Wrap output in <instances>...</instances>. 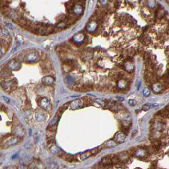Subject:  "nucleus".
Wrapping results in <instances>:
<instances>
[{
    "mask_svg": "<svg viewBox=\"0 0 169 169\" xmlns=\"http://www.w3.org/2000/svg\"><path fill=\"white\" fill-rule=\"evenodd\" d=\"M39 56L36 52H30L24 55V60L29 63H33L38 60Z\"/></svg>",
    "mask_w": 169,
    "mask_h": 169,
    "instance_id": "f257e3e1",
    "label": "nucleus"
},
{
    "mask_svg": "<svg viewBox=\"0 0 169 169\" xmlns=\"http://www.w3.org/2000/svg\"><path fill=\"white\" fill-rule=\"evenodd\" d=\"M84 106H86V103L84 102L83 98L73 100L70 104L71 109L73 110L77 109H79V108H81Z\"/></svg>",
    "mask_w": 169,
    "mask_h": 169,
    "instance_id": "f03ea898",
    "label": "nucleus"
},
{
    "mask_svg": "<svg viewBox=\"0 0 169 169\" xmlns=\"http://www.w3.org/2000/svg\"><path fill=\"white\" fill-rule=\"evenodd\" d=\"M1 86L6 91L12 90L16 88L15 80H9V81H3L1 82Z\"/></svg>",
    "mask_w": 169,
    "mask_h": 169,
    "instance_id": "7ed1b4c3",
    "label": "nucleus"
},
{
    "mask_svg": "<svg viewBox=\"0 0 169 169\" xmlns=\"http://www.w3.org/2000/svg\"><path fill=\"white\" fill-rule=\"evenodd\" d=\"M38 104L41 108H42L48 111L51 108V104L50 101L46 98V97H41L38 101Z\"/></svg>",
    "mask_w": 169,
    "mask_h": 169,
    "instance_id": "20e7f679",
    "label": "nucleus"
},
{
    "mask_svg": "<svg viewBox=\"0 0 169 169\" xmlns=\"http://www.w3.org/2000/svg\"><path fill=\"white\" fill-rule=\"evenodd\" d=\"M151 88L155 93H160L163 90V86L160 82H155L152 84Z\"/></svg>",
    "mask_w": 169,
    "mask_h": 169,
    "instance_id": "39448f33",
    "label": "nucleus"
},
{
    "mask_svg": "<svg viewBox=\"0 0 169 169\" xmlns=\"http://www.w3.org/2000/svg\"><path fill=\"white\" fill-rule=\"evenodd\" d=\"M21 64H19L18 61L16 60H11L8 62L7 67L9 69H12V70H17L20 68Z\"/></svg>",
    "mask_w": 169,
    "mask_h": 169,
    "instance_id": "423d86ee",
    "label": "nucleus"
},
{
    "mask_svg": "<svg viewBox=\"0 0 169 169\" xmlns=\"http://www.w3.org/2000/svg\"><path fill=\"white\" fill-rule=\"evenodd\" d=\"M19 139L17 137H10L6 140L5 144L8 146H13V145L17 144L19 142Z\"/></svg>",
    "mask_w": 169,
    "mask_h": 169,
    "instance_id": "0eeeda50",
    "label": "nucleus"
},
{
    "mask_svg": "<svg viewBox=\"0 0 169 169\" xmlns=\"http://www.w3.org/2000/svg\"><path fill=\"white\" fill-rule=\"evenodd\" d=\"M126 135L123 132H118L114 136V139L118 143H122L125 141Z\"/></svg>",
    "mask_w": 169,
    "mask_h": 169,
    "instance_id": "6e6552de",
    "label": "nucleus"
},
{
    "mask_svg": "<svg viewBox=\"0 0 169 169\" xmlns=\"http://www.w3.org/2000/svg\"><path fill=\"white\" fill-rule=\"evenodd\" d=\"M117 86L119 89L123 90L125 89L128 86V82L125 79H121L117 83Z\"/></svg>",
    "mask_w": 169,
    "mask_h": 169,
    "instance_id": "1a4fd4ad",
    "label": "nucleus"
},
{
    "mask_svg": "<svg viewBox=\"0 0 169 169\" xmlns=\"http://www.w3.org/2000/svg\"><path fill=\"white\" fill-rule=\"evenodd\" d=\"M123 66V68L125 69V70L127 71V72H130L133 70V64L132 63L131 61H129V60H127V62L124 63Z\"/></svg>",
    "mask_w": 169,
    "mask_h": 169,
    "instance_id": "9d476101",
    "label": "nucleus"
},
{
    "mask_svg": "<svg viewBox=\"0 0 169 169\" xmlns=\"http://www.w3.org/2000/svg\"><path fill=\"white\" fill-rule=\"evenodd\" d=\"M54 82V78L52 76H45L42 78V82L46 85H51Z\"/></svg>",
    "mask_w": 169,
    "mask_h": 169,
    "instance_id": "9b49d317",
    "label": "nucleus"
},
{
    "mask_svg": "<svg viewBox=\"0 0 169 169\" xmlns=\"http://www.w3.org/2000/svg\"><path fill=\"white\" fill-rule=\"evenodd\" d=\"M146 154V151L144 149H139L135 152V156L138 158H143Z\"/></svg>",
    "mask_w": 169,
    "mask_h": 169,
    "instance_id": "f8f14e48",
    "label": "nucleus"
},
{
    "mask_svg": "<svg viewBox=\"0 0 169 169\" xmlns=\"http://www.w3.org/2000/svg\"><path fill=\"white\" fill-rule=\"evenodd\" d=\"M159 104L157 103H153V104H144L143 106V110L144 111H147L149 109H150L151 108H155V107L158 106Z\"/></svg>",
    "mask_w": 169,
    "mask_h": 169,
    "instance_id": "ddd939ff",
    "label": "nucleus"
},
{
    "mask_svg": "<svg viewBox=\"0 0 169 169\" xmlns=\"http://www.w3.org/2000/svg\"><path fill=\"white\" fill-rule=\"evenodd\" d=\"M35 116H36V120L39 121V122L43 121H44L45 119V116L44 114H43L42 113H40V112L36 113V114H35Z\"/></svg>",
    "mask_w": 169,
    "mask_h": 169,
    "instance_id": "4468645a",
    "label": "nucleus"
},
{
    "mask_svg": "<svg viewBox=\"0 0 169 169\" xmlns=\"http://www.w3.org/2000/svg\"><path fill=\"white\" fill-rule=\"evenodd\" d=\"M92 155V151H91L84 152V153H82V155H81V156H80V159L82 160H86V159L89 158Z\"/></svg>",
    "mask_w": 169,
    "mask_h": 169,
    "instance_id": "2eb2a0df",
    "label": "nucleus"
},
{
    "mask_svg": "<svg viewBox=\"0 0 169 169\" xmlns=\"http://www.w3.org/2000/svg\"><path fill=\"white\" fill-rule=\"evenodd\" d=\"M15 134H16L18 136H22V135L24 134L23 128L20 127V126L16 127L15 129Z\"/></svg>",
    "mask_w": 169,
    "mask_h": 169,
    "instance_id": "dca6fc26",
    "label": "nucleus"
},
{
    "mask_svg": "<svg viewBox=\"0 0 169 169\" xmlns=\"http://www.w3.org/2000/svg\"><path fill=\"white\" fill-rule=\"evenodd\" d=\"M105 145L108 147H113L117 146V143L113 140H109L105 143Z\"/></svg>",
    "mask_w": 169,
    "mask_h": 169,
    "instance_id": "f3484780",
    "label": "nucleus"
},
{
    "mask_svg": "<svg viewBox=\"0 0 169 169\" xmlns=\"http://www.w3.org/2000/svg\"><path fill=\"white\" fill-rule=\"evenodd\" d=\"M163 125H162L161 123H156L155 124V125H154V128H155L156 130H158V131L162 130V129H163Z\"/></svg>",
    "mask_w": 169,
    "mask_h": 169,
    "instance_id": "a211bd4d",
    "label": "nucleus"
},
{
    "mask_svg": "<svg viewBox=\"0 0 169 169\" xmlns=\"http://www.w3.org/2000/svg\"><path fill=\"white\" fill-rule=\"evenodd\" d=\"M147 5L149 8H153L156 5V3H155V1H149L147 2Z\"/></svg>",
    "mask_w": 169,
    "mask_h": 169,
    "instance_id": "6ab92c4d",
    "label": "nucleus"
},
{
    "mask_svg": "<svg viewBox=\"0 0 169 169\" xmlns=\"http://www.w3.org/2000/svg\"><path fill=\"white\" fill-rule=\"evenodd\" d=\"M143 95H144V96H145V97H148V96L150 95L151 92L148 88H144V89L143 90Z\"/></svg>",
    "mask_w": 169,
    "mask_h": 169,
    "instance_id": "aec40b11",
    "label": "nucleus"
},
{
    "mask_svg": "<svg viewBox=\"0 0 169 169\" xmlns=\"http://www.w3.org/2000/svg\"><path fill=\"white\" fill-rule=\"evenodd\" d=\"M96 102H97V103L99 104L100 106L104 107L106 106L105 102H104V101H103V100H100V99H96Z\"/></svg>",
    "mask_w": 169,
    "mask_h": 169,
    "instance_id": "412c9836",
    "label": "nucleus"
},
{
    "mask_svg": "<svg viewBox=\"0 0 169 169\" xmlns=\"http://www.w3.org/2000/svg\"><path fill=\"white\" fill-rule=\"evenodd\" d=\"M50 151H52V153L55 154V153H58L59 149H58V147H56L55 146H52L51 148H50Z\"/></svg>",
    "mask_w": 169,
    "mask_h": 169,
    "instance_id": "4be33fe9",
    "label": "nucleus"
},
{
    "mask_svg": "<svg viewBox=\"0 0 169 169\" xmlns=\"http://www.w3.org/2000/svg\"><path fill=\"white\" fill-rule=\"evenodd\" d=\"M136 103V101L135 100H133V99H130V100H128V104L130 106H135Z\"/></svg>",
    "mask_w": 169,
    "mask_h": 169,
    "instance_id": "5701e85b",
    "label": "nucleus"
},
{
    "mask_svg": "<svg viewBox=\"0 0 169 169\" xmlns=\"http://www.w3.org/2000/svg\"><path fill=\"white\" fill-rule=\"evenodd\" d=\"M1 33L3 35H5V36H8L9 35V32H8V30L5 29H3L1 31Z\"/></svg>",
    "mask_w": 169,
    "mask_h": 169,
    "instance_id": "b1692460",
    "label": "nucleus"
},
{
    "mask_svg": "<svg viewBox=\"0 0 169 169\" xmlns=\"http://www.w3.org/2000/svg\"><path fill=\"white\" fill-rule=\"evenodd\" d=\"M2 99H3L5 102H6V103H9L10 102V99H8V98H7L6 97H5V96H3L2 97Z\"/></svg>",
    "mask_w": 169,
    "mask_h": 169,
    "instance_id": "393cba45",
    "label": "nucleus"
},
{
    "mask_svg": "<svg viewBox=\"0 0 169 169\" xmlns=\"http://www.w3.org/2000/svg\"><path fill=\"white\" fill-rule=\"evenodd\" d=\"M19 169H24V167L22 165H21V166H20L19 167Z\"/></svg>",
    "mask_w": 169,
    "mask_h": 169,
    "instance_id": "a878e982",
    "label": "nucleus"
},
{
    "mask_svg": "<svg viewBox=\"0 0 169 169\" xmlns=\"http://www.w3.org/2000/svg\"><path fill=\"white\" fill-rule=\"evenodd\" d=\"M140 169V168H137V169Z\"/></svg>",
    "mask_w": 169,
    "mask_h": 169,
    "instance_id": "bb28decb",
    "label": "nucleus"
}]
</instances>
